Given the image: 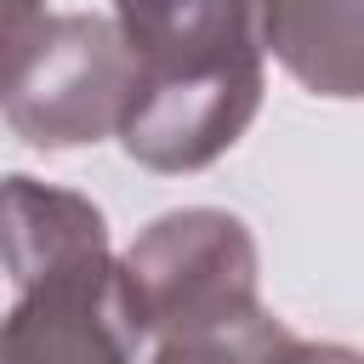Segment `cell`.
Here are the masks:
<instances>
[{
    "label": "cell",
    "instance_id": "obj_1",
    "mask_svg": "<svg viewBox=\"0 0 364 364\" xmlns=\"http://www.w3.org/2000/svg\"><path fill=\"white\" fill-rule=\"evenodd\" d=\"M136 57L119 142L148 171H205L262 108V0H114Z\"/></svg>",
    "mask_w": 364,
    "mask_h": 364
},
{
    "label": "cell",
    "instance_id": "obj_2",
    "mask_svg": "<svg viewBox=\"0 0 364 364\" xmlns=\"http://www.w3.org/2000/svg\"><path fill=\"white\" fill-rule=\"evenodd\" d=\"M136 57L114 17L40 11L0 63V114L28 148H85L119 131Z\"/></svg>",
    "mask_w": 364,
    "mask_h": 364
},
{
    "label": "cell",
    "instance_id": "obj_3",
    "mask_svg": "<svg viewBox=\"0 0 364 364\" xmlns=\"http://www.w3.org/2000/svg\"><path fill=\"white\" fill-rule=\"evenodd\" d=\"M119 296L142 336L176 341L256 307V239L233 210H165L119 256Z\"/></svg>",
    "mask_w": 364,
    "mask_h": 364
},
{
    "label": "cell",
    "instance_id": "obj_4",
    "mask_svg": "<svg viewBox=\"0 0 364 364\" xmlns=\"http://www.w3.org/2000/svg\"><path fill=\"white\" fill-rule=\"evenodd\" d=\"M136 341L114 256L17 284L0 318V364H131Z\"/></svg>",
    "mask_w": 364,
    "mask_h": 364
},
{
    "label": "cell",
    "instance_id": "obj_5",
    "mask_svg": "<svg viewBox=\"0 0 364 364\" xmlns=\"http://www.w3.org/2000/svg\"><path fill=\"white\" fill-rule=\"evenodd\" d=\"M108 262V222L91 199L34 182V176H0V267L11 284Z\"/></svg>",
    "mask_w": 364,
    "mask_h": 364
},
{
    "label": "cell",
    "instance_id": "obj_6",
    "mask_svg": "<svg viewBox=\"0 0 364 364\" xmlns=\"http://www.w3.org/2000/svg\"><path fill=\"white\" fill-rule=\"evenodd\" d=\"M262 46L313 97H364V0H262Z\"/></svg>",
    "mask_w": 364,
    "mask_h": 364
},
{
    "label": "cell",
    "instance_id": "obj_7",
    "mask_svg": "<svg viewBox=\"0 0 364 364\" xmlns=\"http://www.w3.org/2000/svg\"><path fill=\"white\" fill-rule=\"evenodd\" d=\"M290 341H296V336H290L273 313L250 307V313L233 318V324L159 341L154 364H284V347H290Z\"/></svg>",
    "mask_w": 364,
    "mask_h": 364
},
{
    "label": "cell",
    "instance_id": "obj_8",
    "mask_svg": "<svg viewBox=\"0 0 364 364\" xmlns=\"http://www.w3.org/2000/svg\"><path fill=\"white\" fill-rule=\"evenodd\" d=\"M284 364H364V353L336 347V341H290L284 347Z\"/></svg>",
    "mask_w": 364,
    "mask_h": 364
},
{
    "label": "cell",
    "instance_id": "obj_9",
    "mask_svg": "<svg viewBox=\"0 0 364 364\" xmlns=\"http://www.w3.org/2000/svg\"><path fill=\"white\" fill-rule=\"evenodd\" d=\"M34 17H40V0H0V63L11 57L17 34H23Z\"/></svg>",
    "mask_w": 364,
    "mask_h": 364
}]
</instances>
